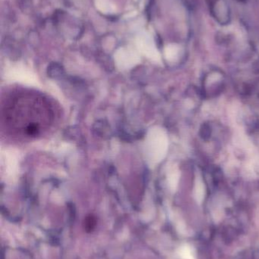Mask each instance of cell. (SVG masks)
Masks as SVG:
<instances>
[{
	"label": "cell",
	"instance_id": "1",
	"mask_svg": "<svg viewBox=\"0 0 259 259\" xmlns=\"http://www.w3.org/2000/svg\"><path fill=\"white\" fill-rule=\"evenodd\" d=\"M3 118L6 127L14 134L36 137L51 125L53 112L48 102L41 96L23 93L6 102Z\"/></svg>",
	"mask_w": 259,
	"mask_h": 259
},
{
	"label": "cell",
	"instance_id": "2",
	"mask_svg": "<svg viewBox=\"0 0 259 259\" xmlns=\"http://www.w3.org/2000/svg\"><path fill=\"white\" fill-rule=\"evenodd\" d=\"M181 253H182V258L184 259H196L191 246H184L182 249V251H181Z\"/></svg>",
	"mask_w": 259,
	"mask_h": 259
},
{
	"label": "cell",
	"instance_id": "3",
	"mask_svg": "<svg viewBox=\"0 0 259 259\" xmlns=\"http://www.w3.org/2000/svg\"><path fill=\"white\" fill-rule=\"evenodd\" d=\"M94 224H95V221L94 220V219L92 217L88 218L86 221V228L89 230L93 229V227L91 225H94Z\"/></svg>",
	"mask_w": 259,
	"mask_h": 259
}]
</instances>
